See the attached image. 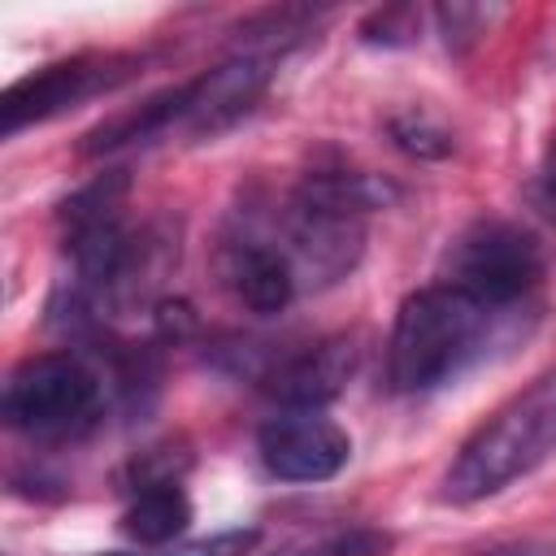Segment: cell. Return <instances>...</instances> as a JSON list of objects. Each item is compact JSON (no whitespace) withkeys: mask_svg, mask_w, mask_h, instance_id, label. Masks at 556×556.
<instances>
[{"mask_svg":"<svg viewBox=\"0 0 556 556\" xmlns=\"http://www.w3.org/2000/svg\"><path fill=\"white\" fill-rule=\"evenodd\" d=\"M534 317V304L491 308L447 282L421 287L395 313L387 339V382L395 395L439 391L486 361L495 348L526 339Z\"/></svg>","mask_w":556,"mask_h":556,"instance_id":"6da1fadb","label":"cell"},{"mask_svg":"<svg viewBox=\"0 0 556 556\" xmlns=\"http://www.w3.org/2000/svg\"><path fill=\"white\" fill-rule=\"evenodd\" d=\"M556 452V374H543L508 404H500L452 456L443 500L478 504L534 473Z\"/></svg>","mask_w":556,"mask_h":556,"instance_id":"7a4b0ae2","label":"cell"},{"mask_svg":"<svg viewBox=\"0 0 556 556\" xmlns=\"http://www.w3.org/2000/svg\"><path fill=\"white\" fill-rule=\"evenodd\" d=\"M104 378L83 352H39L26 356L0 391V417L9 430L30 439H61L91 421L100 408Z\"/></svg>","mask_w":556,"mask_h":556,"instance_id":"3957f363","label":"cell"},{"mask_svg":"<svg viewBox=\"0 0 556 556\" xmlns=\"http://www.w3.org/2000/svg\"><path fill=\"white\" fill-rule=\"evenodd\" d=\"M443 282L491 308H521L543 282V248L526 226L482 217L452 239L443 256Z\"/></svg>","mask_w":556,"mask_h":556,"instance_id":"277c9868","label":"cell"},{"mask_svg":"<svg viewBox=\"0 0 556 556\" xmlns=\"http://www.w3.org/2000/svg\"><path fill=\"white\" fill-rule=\"evenodd\" d=\"M143 56L139 52H78L52 65H39L30 74H22L4 100H0V130L17 135L26 126L52 122L96 96H109L117 87H126L130 78H139Z\"/></svg>","mask_w":556,"mask_h":556,"instance_id":"5b68a950","label":"cell"},{"mask_svg":"<svg viewBox=\"0 0 556 556\" xmlns=\"http://www.w3.org/2000/svg\"><path fill=\"white\" fill-rule=\"evenodd\" d=\"M256 456L278 482H330L348 465L352 439L321 408H282L256 430Z\"/></svg>","mask_w":556,"mask_h":556,"instance_id":"8992f818","label":"cell"},{"mask_svg":"<svg viewBox=\"0 0 556 556\" xmlns=\"http://www.w3.org/2000/svg\"><path fill=\"white\" fill-rule=\"evenodd\" d=\"M269 83H274V56H265V52H235L222 65L187 78L182 83L187 100H182L178 135L213 139V135L230 130L235 122H243L261 104Z\"/></svg>","mask_w":556,"mask_h":556,"instance_id":"52a82bcc","label":"cell"},{"mask_svg":"<svg viewBox=\"0 0 556 556\" xmlns=\"http://www.w3.org/2000/svg\"><path fill=\"white\" fill-rule=\"evenodd\" d=\"M217 274H222V287L235 295V304H243L248 313H261V317L282 313L300 295V278H295L287 252L256 222V213H248V226L239 222L222 239Z\"/></svg>","mask_w":556,"mask_h":556,"instance_id":"ba28073f","label":"cell"},{"mask_svg":"<svg viewBox=\"0 0 556 556\" xmlns=\"http://www.w3.org/2000/svg\"><path fill=\"white\" fill-rule=\"evenodd\" d=\"M356 365H361V339L334 334L300 352H287L261 387L269 391V400H278V408H321L334 395H343Z\"/></svg>","mask_w":556,"mask_h":556,"instance_id":"9c48e42d","label":"cell"},{"mask_svg":"<svg viewBox=\"0 0 556 556\" xmlns=\"http://www.w3.org/2000/svg\"><path fill=\"white\" fill-rule=\"evenodd\" d=\"M182 100H187L182 83H174L165 91H152L148 100H139V104L104 117L100 126H91L83 135L78 152L83 156H109V152H122V148H135V143H156L165 135H178V126H182Z\"/></svg>","mask_w":556,"mask_h":556,"instance_id":"30bf717a","label":"cell"},{"mask_svg":"<svg viewBox=\"0 0 556 556\" xmlns=\"http://www.w3.org/2000/svg\"><path fill=\"white\" fill-rule=\"evenodd\" d=\"M100 339V356H104V374L113 387V400L122 404L126 417H148L152 404L161 400V348L156 339Z\"/></svg>","mask_w":556,"mask_h":556,"instance_id":"8fae6325","label":"cell"},{"mask_svg":"<svg viewBox=\"0 0 556 556\" xmlns=\"http://www.w3.org/2000/svg\"><path fill=\"white\" fill-rule=\"evenodd\" d=\"M117 526H122V534L135 539L139 547H165V543H178L182 530L191 526V500H187V491H182L178 482L135 491Z\"/></svg>","mask_w":556,"mask_h":556,"instance_id":"7c38bea8","label":"cell"},{"mask_svg":"<svg viewBox=\"0 0 556 556\" xmlns=\"http://www.w3.org/2000/svg\"><path fill=\"white\" fill-rule=\"evenodd\" d=\"M391 543L395 539L387 530H374V526H339V530L291 539V543L274 547L269 556H387Z\"/></svg>","mask_w":556,"mask_h":556,"instance_id":"4fadbf2b","label":"cell"},{"mask_svg":"<svg viewBox=\"0 0 556 556\" xmlns=\"http://www.w3.org/2000/svg\"><path fill=\"white\" fill-rule=\"evenodd\" d=\"M261 543L256 526H235V530H217L204 539H178L165 547H139V552H100V556H252Z\"/></svg>","mask_w":556,"mask_h":556,"instance_id":"5bb4252c","label":"cell"},{"mask_svg":"<svg viewBox=\"0 0 556 556\" xmlns=\"http://www.w3.org/2000/svg\"><path fill=\"white\" fill-rule=\"evenodd\" d=\"M391 139H395V148H404L408 156H421V161H443L456 148V139L447 135V126H439L434 117H426L417 109L391 117Z\"/></svg>","mask_w":556,"mask_h":556,"instance_id":"9a60e30c","label":"cell"},{"mask_svg":"<svg viewBox=\"0 0 556 556\" xmlns=\"http://www.w3.org/2000/svg\"><path fill=\"white\" fill-rule=\"evenodd\" d=\"M417 26H421V13L395 4V9L369 13L365 26H361V39L365 43H382V48H408V43H417Z\"/></svg>","mask_w":556,"mask_h":556,"instance_id":"2e32d148","label":"cell"},{"mask_svg":"<svg viewBox=\"0 0 556 556\" xmlns=\"http://www.w3.org/2000/svg\"><path fill=\"white\" fill-rule=\"evenodd\" d=\"M486 17H491V9H478V4H443V9H434V22H439L447 48H465L469 39H478Z\"/></svg>","mask_w":556,"mask_h":556,"instance_id":"e0dca14e","label":"cell"},{"mask_svg":"<svg viewBox=\"0 0 556 556\" xmlns=\"http://www.w3.org/2000/svg\"><path fill=\"white\" fill-rule=\"evenodd\" d=\"M473 556H539L530 543H495L486 552H473Z\"/></svg>","mask_w":556,"mask_h":556,"instance_id":"ac0fdd59","label":"cell"}]
</instances>
